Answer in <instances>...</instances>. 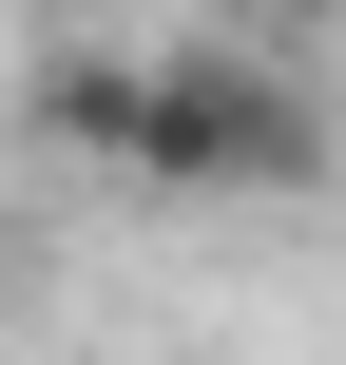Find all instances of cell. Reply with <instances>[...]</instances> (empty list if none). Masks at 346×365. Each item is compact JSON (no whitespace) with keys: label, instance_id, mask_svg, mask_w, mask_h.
<instances>
[{"label":"cell","instance_id":"1","mask_svg":"<svg viewBox=\"0 0 346 365\" xmlns=\"http://www.w3.org/2000/svg\"><path fill=\"white\" fill-rule=\"evenodd\" d=\"M39 135L96 154V173H135V192H193V212L327 192V96H308L270 38H173V58L58 38V58H39Z\"/></svg>","mask_w":346,"mask_h":365},{"label":"cell","instance_id":"2","mask_svg":"<svg viewBox=\"0 0 346 365\" xmlns=\"http://www.w3.org/2000/svg\"><path fill=\"white\" fill-rule=\"evenodd\" d=\"M346 0H231V38H270V58H289V38H327Z\"/></svg>","mask_w":346,"mask_h":365},{"label":"cell","instance_id":"3","mask_svg":"<svg viewBox=\"0 0 346 365\" xmlns=\"http://www.w3.org/2000/svg\"><path fill=\"white\" fill-rule=\"evenodd\" d=\"M0 289H19V231H0Z\"/></svg>","mask_w":346,"mask_h":365}]
</instances>
